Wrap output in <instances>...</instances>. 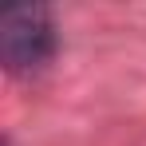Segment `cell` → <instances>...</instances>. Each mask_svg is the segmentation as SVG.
Returning a JSON list of instances; mask_svg holds the SVG:
<instances>
[{"mask_svg":"<svg viewBox=\"0 0 146 146\" xmlns=\"http://www.w3.org/2000/svg\"><path fill=\"white\" fill-rule=\"evenodd\" d=\"M55 48H59V36H55L51 8L24 4V8L4 12V20H0V59H4L8 71H16V75L40 71L44 63H51Z\"/></svg>","mask_w":146,"mask_h":146,"instance_id":"1","label":"cell"}]
</instances>
